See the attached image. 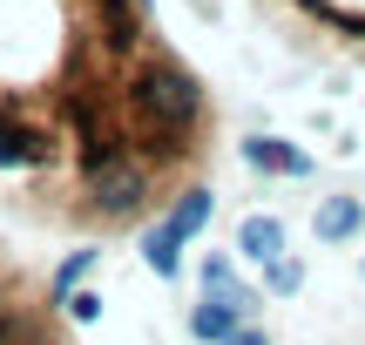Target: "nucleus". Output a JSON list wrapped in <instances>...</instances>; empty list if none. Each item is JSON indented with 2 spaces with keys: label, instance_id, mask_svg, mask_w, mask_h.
<instances>
[{
  "label": "nucleus",
  "instance_id": "obj_1",
  "mask_svg": "<svg viewBox=\"0 0 365 345\" xmlns=\"http://www.w3.org/2000/svg\"><path fill=\"white\" fill-rule=\"evenodd\" d=\"M210 95L149 0H0V203L54 230H135L196 190Z\"/></svg>",
  "mask_w": 365,
  "mask_h": 345
},
{
  "label": "nucleus",
  "instance_id": "obj_2",
  "mask_svg": "<svg viewBox=\"0 0 365 345\" xmlns=\"http://www.w3.org/2000/svg\"><path fill=\"white\" fill-rule=\"evenodd\" d=\"M244 311H250V292H203V305L190 311V332L210 339V345H223L237 325H244Z\"/></svg>",
  "mask_w": 365,
  "mask_h": 345
},
{
  "label": "nucleus",
  "instance_id": "obj_3",
  "mask_svg": "<svg viewBox=\"0 0 365 345\" xmlns=\"http://www.w3.org/2000/svg\"><path fill=\"white\" fill-rule=\"evenodd\" d=\"M203 224H210V190H203V183H196V190H182L170 210H163V237H170L176 251H182V244H190Z\"/></svg>",
  "mask_w": 365,
  "mask_h": 345
},
{
  "label": "nucleus",
  "instance_id": "obj_4",
  "mask_svg": "<svg viewBox=\"0 0 365 345\" xmlns=\"http://www.w3.org/2000/svg\"><path fill=\"white\" fill-rule=\"evenodd\" d=\"M244 163L250 170H271V176H312V156L291 143H277V135H257V143H244Z\"/></svg>",
  "mask_w": 365,
  "mask_h": 345
},
{
  "label": "nucleus",
  "instance_id": "obj_5",
  "mask_svg": "<svg viewBox=\"0 0 365 345\" xmlns=\"http://www.w3.org/2000/svg\"><path fill=\"white\" fill-rule=\"evenodd\" d=\"M359 224H365V203H359V197H325V203H318V217H312V230H318L325 244L359 237Z\"/></svg>",
  "mask_w": 365,
  "mask_h": 345
},
{
  "label": "nucleus",
  "instance_id": "obj_6",
  "mask_svg": "<svg viewBox=\"0 0 365 345\" xmlns=\"http://www.w3.org/2000/svg\"><path fill=\"white\" fill-rule=\"evenodd\" d=\"M237 251H244L250 264L284 257V224H277V217H244V224H237Z\"/></svg>",
  "mask_w": 365,
  "mask_h": 345
},
{
  "label": "nucleus",
  "instance_id": "obj_7",
  "mask_svg": "<svg viewBox=\"0 0 365 345\" xmlns=\"http://www.w3.org/2000/svg\"><path fill=\"white\" fill-rule=\"evenodd\" d=\"M298 257H271V264H264V284H271V292H298Z\"/></svg>",
  "mask_w": 365,
  "mask_h": 345
},
{
  "label": "nucleus",
  "instance_id": "obj_8",
  "mask_svg": "<svg viewBox=\"0 0 365 345\" xmlns=\"http://www.w3.org/2000/svg\"><path fill=\"white\" fill-rule=\"evenodd\" d=\"M223 345H264V332H257V325H237V332L223 339Z\"/></svg>",
  "mask_w": 365,
  "mask_h": 345
}]
</instances>
